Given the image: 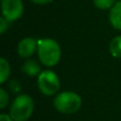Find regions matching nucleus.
Listing matches in <instances>:
<instances>
[{
	"mask_svg": "<svg viewBox=\"0 0 121 121\" xmlns=\"http://www.w3.org/2000/svg\"><path fill=\"white\" fill-rule=\"evenodd\" d=\"M38 57L44 65L49 67L55 66L60 60V45L51 38L38 40Z\"/></svg>",
	"mask_w": 121,
	"mask_h": 121,
	"instance_id": "obj_1",
	"label": "nucleus"
},
{
	"mask_svg": "<svg viewBox=\"0 0 121 121\" xmlns=\"http://www.w3.org/2000/svg\"><path fill=\"white\" fill-rule=\"evenodd\" d=\"M34 111V101L29 95H20L14 100L10 115L14 121H27Z\"/></svg>",
	"mask_w": 121,
	"mask_h": 121,
	"instance_id": "obj_2",
	"label": "nucleus"
},
{
	"mask_svg": "<svg viewBox=\"0 0 121 121\" xmlns=\"http://www.w3.org/2000/svg\"><path fill=\"white\" fill-rule=\"evenodd\" d=\"M54 106L62 114H73L80 109L82 99L78 94L72 91H64L54 98Z\"/></svg>",
	"mask_w": 121,
	"mask_h": 121,
	"instance_id": "obj_3",
	"label": "nucleus"
},
{
	"mask_svg": "<svg viewBox=\"0 0 121 121\" xmlns=\"http://www.w3.org/2000/svg\"><path fill=\"white\" fill-rule=\"evenodd\" d=\"M37 85L40 92L45 96H53L60 89V79L53 71L44 70L39 73L37 80Z\"/></svg>",
	"mask_w": 121,
	"mask_h": 121,
	"instance_id": "obj_4",
	"label": "nucleus"
},
{
	"mask_svg": "<svg viewBox=\"0 0 121 121\" xmlns=\"http://www.w3.org/2000/svg\"><path fill=\"white\" fill-rule=\"evenodd\" d=\"M1 11L8 21H15L23 14V4L21 0H1Z\"/></svg>",
	"mask_w": 121,
	"mask_h": 121,
	"instance_id": "obj_5",
	"label": "nucleus"
},
{
	"mask_svg": "<svg viewBox=\"0 0 121 121\" xmlns=\"http://www.w3.org/2000/svg\"><path fill=\"white\" fill-rule=\"evenodd\" d=\"M37 48H38L37 40H35L32 37H26L19 42L17 51H18V54L21 57L27 59V57L32 56L34 54V52L37 50Z\"/></svg>",
	"mask_w": 121,
	"mask_h": 121,
	"instance_id": "obj_6",
	"label": "nucleus"
},
{
	"mask_svg": "<svg viewBox=\"0 0 121 121\" xmlns=\"http://www.w3.org/2000/svg\"><path fill=\"white\" fill-rule=\"evenodd\" d=\"M109 21L115 29L121 30V0L117 1L109 12Z\"/></svg>",
	"mask_w": 121,
	"mask_h": 121,
	"instance_id": "obj_7",
	"label": "nucleus"
},
{
	"mask_svg": "<svg viewBox=\"0 0 121 121\" xmlns=\"http://www.w3.org/2000/svg\"><path fill=\"white\" fill-rule=\"evenodd\" d=\"M22 71L25 73H27L28 75H30V77H35V75L40 73V66L36 60H29L23 64Z\"/></svg>",
	"mask_w": 121,
	"mask_h": 121,
	"instance_id": "obj_8",
	"label": "nucleus"
},
{
	"mask_svg": "<svg viewBox=\"0 0 121 121\" xmlns=\"http://www.w3.org/2000/svg\"><path fill=\"white\" fill-rule=\"evenodd\" d=\"M109 52L114 57L121 59V35L116 36L109 44Z\"/></svg>",
	"mask_w": 121,
	"mask_h": 121,
	"instance_id": "obj_9",
	"label": "nucleus"
},
{
	"mask_svg": "<svg viewBox=\"0 0 121 121\" xmlns=\"http://www.w3.org/2000/svg\"><path fill=\"white\" fill-rule=\"evenodd\" d=\"M10 75V65L5 59H0V83L3 84Z\"/></svg>",
	"mask_w": 121,
	"mask_h": 121,
	"instance_id": "obj_10",
	"label": "nucleus"
},
{
	"mask_svg": "<svg viewBox=\"0 0 121 121\" xmlns=\"http://www.w3.org/2000/svg\"><path fill=\"white\" fill-rule=\"evenodd\" d=\"M94 3L99 10H109L116 3V0H94Z\"/></svg>",
	"mask_w": 121,
	"mask_h": 121,
	"instance_id": "obj_11",
	"label": "nucleus"
},
{
	"mask_svg": "<svg viewBox=\"0 0 121 121\" xmlns=\"http://www.w3.org/2000/svg\"><path fill=\"white\" fill-rule=\"evenodd\" d=\"M8 103H9V96L5 90L3 88H1L0 89V108L3 109Z\"/></svg>",
	"mask_w": 121,
	"mask_h": 121,
	"instance_id": "obj_12",
	"label": "nucleus"
},
{
	"mask_svg": "<svg viewBox=\"0 0 121 121\" xmlns=\"http://www.w3.org/2000/svg\"><path fill=\"white\" fill-rule=\"evenodd\" d=\"M9 22H10V21H8L4 17H1V18H0V33L1 34H3L4 32H5Z\"/></svg>",
	"mask_w": 121,
	"mask_h": 121,
	"instance_id": "obj_13",
	"label": "nucleus"
},
{
	"mask_svg": "<svg viewBox=\"0 0 121 121\" xmlns=\"http://www.w3.org/2000/svg\"><path fill=\"white\" fill-rule=\"evenodd\" d=\"M10 87H11V89L13 90V92H19L21 89L20 84H19L17 81H15V80L10 83Z\"/></svg>",
	"mask_w": 121,
	"mask_h": 121,
	"instance_id": "obj_14",
	"label": "nucleus"
},
{
	"mask_svg": "<svg viewBox=\"0 0 121 121\" xmlns=\"http://www.w3.org/2000/svg\"><path fill=\"white\" fill-rule=\"evenodd\" d=\"M31 1L36 4H48L50 2H52L53 0H31Z\"/></svg>",
	"mask_w": 121,
	"mask_h": 121,
	"instance_id": "obj_15",
	"label": "nucleus"
},
{
	"mask_svg": "<svg viewBox=\"0 0 121 121\" xmlns=\"http://www.w3.org/2000/svg\"><path fill=\"white\" fill-rule=\"evenodd\" d=\"M0 121H14L12 119V117L9 115H6V114H1V116H0Z\"/></svg>",
	"mask_w": 121,
	"mask_h": 121,
	"instance_id": "obj_16",
	"label": "nucleus"
}]
</instances>
